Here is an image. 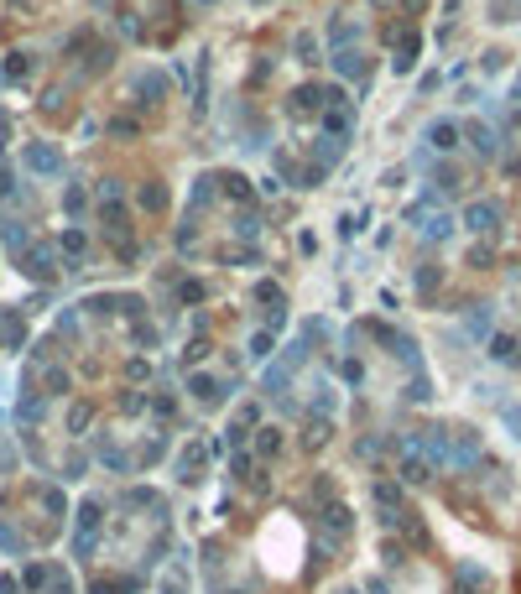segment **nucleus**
Here are the masks:
<instances>
[{
  "instance_id": "3",
  "label": "nucleus",
  "mask_w": 521,
  "mask_h": 594,
  "mask_svg": "<svg viewBox=\"0 0 521 594\" xmlns=\"http://www.w3.org/2000/svg\"><path fill=\"white\" fill-rule=\"evenodd\" d=\"M433 146H438V152L459 146V131H453V125H433Z\"/></svg>"
},
{
  "instance_id": "2",
  "label": "nucleus",
  "mask_w": 521,
  "mask_h": 594,
  "mask_svg": "<svg viewBox=\"0 0 521 594\" xmlns=\"http://www.w3.org/2000/svg\"><path fill=\"white\" fill-rule=\"evenodd\" d=\"M469 225L474 229H490V225H496V209H490V203H474V209H469Z\"/></svg>"
},
{
  "instance_id": "4",
  "label": "nucleus",
  "mask_w": 521,
  "mask_h": 594,
  "mask_svg": "<svg viewBox=\"0 0 521 594\" xmlns=\"http://www.w3.org/2000/svg\"><path fill=\"white\" fill-rule=\"evenodd\" d=\"M141 209H167V193L156 188V183H152V188H141Z\"/></svg>"
},
{
  "instance_id": "1",
  "label": "nucleus",
  "mask_w": 521,
  "mask_h": 594,
  "mask_svg": "<svg viewBox=\"0 0 521 594\" xmlns=\"http://www.w3.org/2000/svg\"><path fill=\"white\" fill-rule=\"evenodd\" d=\"M21 162L32 167V172H63V156L52 152V146H42V141H32V146H26V152H21Z\"/></svg>"
}]
</instances>
